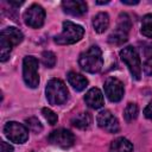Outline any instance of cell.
<instances>
[{
  "instance_id": "f1b7e54d",
  "label": "cell",
  "mask_w": 152,
  "mask_h": 152,
  "mask_svg": "<svg viewBox=\"0 0 152 152\" xmlns=\"http://www.w3.org/2000/svg\"><path fill=\"white\" fill-rule=\"evenodd\" d=\"M109 1H96V4H99V5H104V4H108Z\"/></svg>"
},
{
  "instance_id": "ba28073f",
  "label": "cell",
  "mask_w": 152,
  "mask_h": 152,
  "mask_svg": "<svg viewBox=\"0 0 152 152\" xmlns=\"http://www.w3.org/2000/svg\"><path fill=\"white\" fill-rule=\"evenodd\" d=\"M24 21L27 26L32 28H39L43 26L45 20V11L40 5H31L23 14Z\"/></svg>"
},
{
  "instance_id": "9a60e30c",
  "label": "cell",
  "mask_w": 152,
  "mask_h": 152,
  "mask_svg": "<svg viewBox=\"0 0 152 152\" xmlns=\"http://www.w3.org/2000/svg\"><path fill=\"white\" fill-rule=\"evenodd\" d=\"M68 82L76 91H82L88 86V80L83 75L75 71H70L68 74Z\"/></svg>"
},
{
  "instance_id": "ac0fdd59",
  "label": "cell",
  "mask_w": 152,
  "mask_h": 152,
  "mask_svg": "<svg viewBox=\"0 0 152 152\" xmlns=\"http://www.w3.org/2000/svg\"><path fill=\"white\" fill-rule=\"evenodd\" d=\"M71 124L75 127L80 128V129H86L91 124V115L89 113H87V112L86 113H80V114H77L76 116L72 118Z\"/></svg>"
},
{
  "instance_id": "ffe728a7",
  "label": "cell",
  "mask_w": 152,
  "mask_h": 152,
  "mask_svg": "<svg viewBox=\"0 0 152 152\" xmlns=\"http://www.w3.org/2000/svg\"><path fill=\"white\" fill-rule=\"evenodd\" d=\"M141 33L145 37L152 38V14H146L144 15L142 20H141V28H140Z\"/></svg>"
},
{
  "instance_id": "d4e9b609",
  "label": "cell",
  "mask_w": 152,
  "mask_h": 152,
  "mask_svg": "<svg viewBox=\"0 0 152 152\" xmlns=\"http://www.w3.org/2000/svg\"><path fill=\"white\" fill-rule=\"evenodd\" d=\"M144 72L147 76H152V57L148 58L144 64Z\"/></svg>"
},
{
  "instance_id": "7c38bea8",
  "label": "cell",
  "mask_w": 152,
  "mask_h": 152,
  "mask_svg": "<svg viewBox=\"0 0 152 152\" xmlns=\"http://www.w3.org/2000/svg\"><path fill=\"white\" fill-rule=\"evenodd\" d=\"M62 8L65 13L78 17L87 12L88 6L86 1H82V0H65L62 2Z\"/></svg>"
},
{
  "instance_id": "7402d4cb",
  "label": "cell",
  "mask_w": 152,
  "mask_h": 152,
  "mask_svg": "<svg viewBox=\"0 0 152 152\" xmlns=\"http://www.w3.org/2000/svg\"><path fill=\"white\" fill-rule=\"evenodd\" d=\"M42 63L46 68H53L56 64V55L51 51H44L42 53Z\"/></svg>"
},
{
  "instance_id": "3957f363",
  "label": "cell",
  "mask_w": 152,
  "mask_h": 152,
  "mask_svg": "<svg viewBox=\"0 0 152 152\" xmlns=\"http://www.w3.org/2000/svg\"><path fill=\"white\" fill-rule=\"evenodd\" d=\"M83 34L84 28L81 25L75 24L72 21H64L63 30L58 36L55 37V42L59 45H70L81 40Z\"/></svg>"
},
{
  "instance_id": "83f0119b",
  "label": "cell",
  "mask_w": 152,
  "mask_h": 152,
  "mask_svg": "<svg viewBox=\"0 0 152 152\" xmlns=\"http://www.w3.org/2000/svg\"><path fill=\"white\" fill-rule=\"evenodd\" d=\"M121 2H122L124 5H137V4H139L138 0H135V1H126V0H121Z\"/></svg>"
},
{
  "instance_id": "30bf717a",
  "label": "cell",
  "mask_w": 152,
  "mask_h": 152,
  "mask_svg": "<svg viewBox=\"0 0 152 152\" xmlns=\"http://www.w3.org/2000/svg\"><path fill=\"white\" fill-rule=\"evenodd\" d=\"M104 94L108 97L109 101L112 102H119L122 97H124V84L120 80L115 78V77H108L104 81Z\"/></svg>"
},
{
  "instance_id": "d6986e66",
  "label": "cell",
  "mask_w": 152,
  "mask_h": 152,
  "mask_svg": "<svg viewBox=\"0 0 152 152\" xmlns=\"http://www.w3.org/2000/svg\"><path fill=\"white\" fill-rule=\"evenodd\" d=\"M12 44L5 39L4 37L0 36V61L1 62H6L10 57V53L12 51Z\"/></svg>"
},
{
  "instance_id": "4fadbf2b",
  "label": "cell",
  "mask_w": 152,
  "mask_h": 152,
  "mask_svg": "<svg viewBox=\"0 0 152 152\" xmlns=\"http://www.w3.org/2000/svg\"><path fill=\"white\" fill-rule=\"evenodd\" d=\"M84 101L93 109H99L104 103L103 94L101 93V90L99 88H91V89H89L87 91L86 96H84Z\"/></svg>"
},
{
  "instance_id": "7a4b0ae2",
  "label": "cell",
  "mask_w": 152,
  "mask_h": 152,
  "mask_svg": "<svg viewBox=\"0 0 152 152\" xmlns=\"http://www.w3.org/2000/svg\"><path fill=\"white\" fill-rule=\"evenodd\" d=\"M45 94L46 99L50 104L53 106H59L63 104L69 96V91L66 89V86L64 84L63 81L58 78H51L45 88Z\"/></svg>"
},
{
  "instance_id": "4316f807",
  "label": "cell",
  "mask_w": 152,
  "mask_h": 152,
  "mask_svg": "<svg viewBox=\"0 0 152 152\" xmlns=\"http://www.w3.org/2000/svg\"><path fill=\"white\" fill-rule=\"evenodd\" d=\"M1 152H13V147L12 145H10L6 141H1Z\"/></svg>"
},
{
  "instance_id": "e0dca14e",
  "label": "cell",
  "mask_w": 152,
  "mask_h": 152,
  "mask_svg": "<svg viewBox=\"0 0 152 152\" xmlns=\"http://www.w3.org/2000/svg\"><path fill=\"white\" fill-rule=\"evenodd\" d=\"M109 26V15L106 12H100L93 18V27L97 33L104 32Z\"/></svg>"
},
{
  "instance_id": "8992f818",
  "label": "cell",
  "mask_w": 152,
  "mask_h": 152,
  "mask_svg": "<svg viewBox=\"0 0 152 152\" xmlns=\"http://www.w3.org/2000/svg\"><path fill=\"white\" fill-rule=\"evenodd\" d=\"M23 78L27 87L37 88L39 84L38 59L33 56H26L23 61Z\"/></svg>"
},
{
  "instance_id": "52a82bcc",
  "label": "cell",
  "mask_w": 152,
  "mask_h": 152,
  "mask_svg": "<svg viewBox=\"0 0 152 152\" xmlns=\"http://www.w3.org/2000/svg\"><path fill=\"white\" fill-rule=\"evenodd\" d=\"M5 137L15 144H24L28 139V129L23 124L10 121L4 126Z\"/></svg>"
},
{
  "instance_id": "2e32d148",
  "label": "cell",
  "mask_w": 152,
  "mask_h": 152,
  "mask_svg": "<svg viewBox=\"0 0 152 152\" xmlns=\"http://www.w3.org/2000/svg\"><path fill=\"white\" fill-rule=\"evenodd\" d=\"M132 151H133L132 142L122 137L114 139L109 146V152H132Z\"/></svg>"
},
{
  "instance_id": "6da1fadb",
  "label": "cell",
  "mask_w": 152,
  "mask_h": 152,
  "mask_svg": "<svg viewBox=\"0 0 152 152\" xmlns=\"http://www.w3.org/2000/svg\"><path fill=\"white\" fill-rule=\"evenodd\" d=\"M78 64L82 70L89 74H96L102 69L103 58L102 51L97 45H91L88 50L82 52L78 58Z\"/></svg>"
},
{
  "instance_id": "44dd1931",
  "label": "cell",
  "mask_w": 152,
  "mask_h": 152,
  "mask_svg": "<svg viewBox=\"0 0 152 152\" xmlns=\"http://www.w3.org/2000/svg\"><path fill=\"white\" fill-rule=\"evenodd\" d=\"M138 113H139V109H138V106L135 103H128L124 110V118L126 121L131 122L133 120L137 119L138 116Z\"/></svg>"
},
{
  "instance_id": "603a6c76",
  "label": "cell",
  "mask_w": 152,
  "mask_h": 152,
  "mask_svg": "<svg viewBox=\"0 0 152 152\" xmlns=\"http://www.w3.org/2000/svg\"><path fill=\"white\" fill-rule=\"evenodd\" d=\"M26 122V126L27 128L31 131V132H34V133H39L43 131V126L42 124L39 122V120L37 118H28L25 120Z\"/></svg>"
},
{
  "instance_id": "5bb4252c",
  "label": "cell",
  "mask_w": 152,
  "mask_h": 152,
  "mask_svg": "<svg viewBox=\"0 0 152 152\" xmlns=\"http://www.w3.org/2000/svg\"><path fill=\"white\" fill-rule=\"evenodd\" d=\"M0 36L4 37L5 39H7L13 46H14V45H18V44L21 43L23 39H24L23 32H21L19 28H17V27H6V28H4V30L1 31Z\"/></svg>"
},
{
  "instance_id": "277c9868",
  "label": "cell",
  "mask_w": 152,
  "mask_h": 152,
  "mask_svg": "<svg viewBox=\"0 0 152 152\" xmlns=\"http://www.w3.org/2000/svg\"><path fill=\"white\" fill-rule=\"evenodd\" d=\"M120 57L122 62L127 65L132 77L134 80H140L141 77V62L139 53L135 48L126 46L120 51Z\"/></svg>"
},
{
  "instance_id": "8fae6325",
  "label": "cell",
  "mask_w": 152,
  "mask_h": 152,
  "mask_svg": "<svg viewBox=\"0 0 152 152\" xmlns=\"http://www.w3.org/2000/svg\"><path fill=\"white\" fill-rule=\"evenodd\" d=\"M96 121H97V125L104 129L106 132L108 133H116L119 132V121L118 119L109 112V110H102L97 114V118H96Z\"/></svg>"
},
{
  "instance_id": "9c48e42d",
  "label": "cell",
  "mask_w": 152,
  "mask_h": 152,
  "mask_svg": "<svg viewBox=\"0 0 152 152\" xmlns=\"http://www.w3.org/2000/svg\"><path fill=\"white\" fill-rule=\"evenodd\" d=\"M48 139L50 144L58 146L61 148H69L75 142L74 134L69 129H65V128H58V129L52 131Z\"/></svg>"
},
{
  "instance_id": "5b68a950",
  "label": "cell",
  "mask_w": 152,
  "mask_h": 152,
  "mask_svg": "<svg viewBox=\"0 0 152 152\" xmlns=\"http://www.w3.org/2000/svg\"><path fill=\"white\" fill-rule=\"evenodd\" d=\"M131 26H132V23H131V18L128 17V14L121 13L118 18L116 27L108 37V42L110 44H115V45L124 44L128 39V33H129Z\"/></svg>"
},
{
  "instance_id": "484cf974",
  "label": "cell",
  "mask_w": 152,
  "mask_h": 152,
  "mask_svg": "<svg viewBox=\"0 0 152 152\" xmlns=\"http://www.w3.org/2000/svg\"><path fill=\"white\" fill-rule=\"evenodd\" d=\"M144 115H145L146 119L152 120V101L145 107V109H144Z\"/></svg>"
},
{
  "instance_id": "cb8c5ba5",
  "label": "cell",
  "mask_w": 152,
  "mask_h": 152,
  "mask_svg": "<svg viewBox=\"0 0 152 152\" xmlns=\"http://www.w3.org/2000/svg\"><path fill=\"white\" fill-rule=\"evenodd\" d=\"M42 114H43V116L45 118V120H46L50 125L57 124L58 116H57V114H56L53 110H51L50 108H43V109H42Z\"/></svg>"
}]
</instances>
